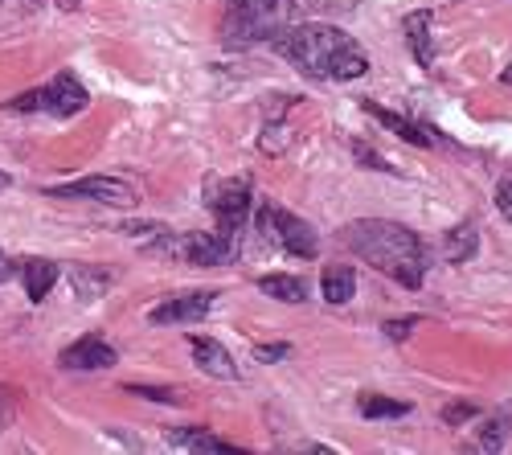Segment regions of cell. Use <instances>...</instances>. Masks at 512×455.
<instances>
[{
	"mask_svg": "<svg viewBox=\"0 0 512 455\" xmlns=\"http://www.w3.org/2000/svg\"><path fill=\"white\" fill-rule=\"evenodd\" d=\"M340 242H345L357 259H365L373 271L398 279L402 287H418L426 275V246L402 222L361 218V222H349L340 230Z\"/></svg>",
	"mask_w": 512,
	"mask_h": 455,
	"instance_id": "cell-1",
	"label": "cell"
},
{
	"mask_svg": "<svg viewBox=\"0 0 512 455\" xmlns=\"http://www.w3.org/2000/svg\"><path fill=\"white\" fill-rule=\"evenodd\" d=\"M295 25V0H230L226 41L230 46H263L279 41Z\"/></svg>",
	"mask_w": 512,
	"mask_h": 455,
	"instance_id": "cell-2",
	"label": "cell"
},
{
	"mask_svg": "<svg viewBox=\"0 0 512 455\" xmlns=\"http://www.w3.org/2000/svg\"><path fill=\"white\" fill-rule=\"evenodd\" d=\"M349 33H340V29H332V25H291L275 46L283 50V58L291 62V66H300L308 78H328L332 74V62H336V54L349 46Z\"/></svg>",
	"mask_w": 512,
	"mask_h": 455,
	"instance_id": "cell-3",
	"label": "cell"
},
{
	"mask_svg": "<svg viewBox=\"0 0 512 455\" xmlns=\"http://www.w3.org/2000/svg\"><path fill=\"white\" fill-rule=\"evenodd\" d=\"M87 107H91V91L82 87L78 74H70V70L54 74L46 87L9 99V111H46L54 119H74L78 111H87Z\"/></svg>",
	"mask_w": 512,
	"mask_h": 455,
	"instance_id": "cell-4",
	"label": "cell"
},
{
	"mask_svg": "<svg viewBox=\"0 0 512 455\" xmlns=\"http://www.w3.org/2000/svg\"><path fill=\"white\" fill-rule=\"evenodd\" d=\"M250 177H230V181H209V197L205 205L218 218V234L226 238H242V226H246V214H250Z\"/></svg>",
	"mask_w": 512,
	"mask_h": 455,
	"instance_id": "cell-5",
	"label": "cell"
},
{
	"mask_svg": "<svg viewBox=\"0 0 512 455\" xmlns=\"http://www.w3.org/2000/svg\"><path fill=\"white\" fill-rule=\"evenodd\" d=\"M46 197H62V201H99V205H136L140 201V189L123 177H103V173H91V177H78V181H66V185H54L46 189Z\"/></svg>",
	"mask_w": 512,
	"mask_h": 455,
	"instance_id": "cell-6",
	"label": "cell"
},
{
	"mask_svg": "<svg viewBox=\"0 0 512 455\" xmlns=\"http://www.w3.org/2000/svg\"><path fill=\"white\" fill-rule=\"evenodd\" d=\"M271 230H275V238H279V246L287 255H295V259H316L320 255V238L304 218H295L287 210H271Z\"/></svg>",
	"mask_w": 512,
	"mask_h": 455,
	"instance_id": "cell-7",
	"label": "cell"
},
{
	"mask_svg": "<svg viewBox=\"0 0 512 455\" xmlns=\"http://www.w3.org/2000/svg\"><path fill=\"white\" fill-rule=\"evenodd\" d=\"M119 361V353L103 341V337H82V341H74V345H66L62 349V357H58V365L62 369H74V374H91V369H111Z\"/></svg>",
	"mask_w": 512,
	"mask_h": 455,
	"instance_id": "cell-8",
	"label": "cell"
},
{
	"mask_svg": "<svg viewBox=\"0 0 512 455\" xmlns=\"http://www.w3.org/2000/svg\"><path fill=\"white\" fill-rule=\"evenodd\" d=\"M189 353H193L197 369H201V374H209V378H218V382H238L242 378V369L234 365V357H230V349L222 341H213V337H189Z\"/></svg>",
	"mask_w": 512,
	"mask_h": 455,
	"instance_id": "cell-9",
	"label": "cell"
},
{
	"mask_svg": "<svg viewBox=\"0 0 512 455\" xmlns=\"http://www.w3.org/2000/svg\"><path fill=\"white\" fill-rule=\"evenodd\" d=\"M209 308H213V292H181V296H173V300L156 304V308L148 312V320H152V324H193V320H201Z\"/></svg>",
	"mask_w": 512,
	"mask_h": 455,
	"instance_id": "cell-10",
	"label": "cell"
},
{
	"mask_svg": "<svg viewBox=\"0 0 512 455\" xmlns=\"http://www.w3.org/2000/svg\"><path fill=\"white\" fill-rule=\"evenodd\" d=\"M377 123H386V128L394 132V136H402L406 144H414V148H435L439 144V136H435V128H426V123H410L406 115H394V111H386V107H377V103H361Z\"/></svg>",
	"mask_w": 512,
	"mask_h": 455,
	"instance_id": "cell-11",
	"label": "cell"
},
{
	"mask_svg": "<svg viewBox=\"0 0 512 455\" xmlns=\"http://www.w3.org/2000/svg\"><path fill=\"white\" fill-rule=\"evenodd\" d=\"M17 271H21V283H25V296H29L33 304L46 300V296L54 292L58 275H62V267H58L54 259H21Z\"/></svg>",
	"mask_w": 512,
	"mask_h": 455,
	"instance_id": "cell-12",
	"label": "cell"
},
{
	"mask_svg": "<svg viewBox=\"0 0 512 455\" xmlns=\"http://www.w3.org/2000/svg\"><path fill=\"white\" fill-rule=\"evenodd\" d=\"M402 33H406V46L414 54L418 66H431L435 62V41H431V13L426 9H414L402 17Z\"/></svg>",
	"mask_w": 512,
	"mask_h": 455,
	"instance_id": "cell-13",
	"label": "cell"
},
{
	"mask_svg": "<svg viewBox=\"0 0 512 455\" xmlns=\"http://www.w3.org/2000/svg\"><path fill=\"white\" fill-rule=\"evenodd\" d=\"M476 251H480V230H476V222H463V226H455V230H447V238H443V259L447 263H472L476 259Z\"/></svg>",
	"mask_w": 512,
	"mask_h": 455,
	"instance_id": "cell-14",
	"label": "cell"
},
{
	"mask_svg": "<svg viewBox=\"0 0 512 455\" xmlns=\"http://www.w3.org/2000/svg\"><path fill=\"white\" fill-rule=\"evenodd\" d=\"M259 292L263 296H271V300H279V304H304L308 300V283L304 279H295V275H263L259 279Z\"/></svg>",
	"mask_w": 512,
	"mask_h": 455,
	"instance_id": "cell-15",
	"label": "cell"
},
{
	"mask_svg": "<svg viewBox=\"0 0 512 455\" xmlns=\"http://www.w3.org/2000/svg\"><path fill=\"white\" fill-rule=\"evenodd\" d=\"M320 292L328 304H349L353 292H357V271L353 267H328L320 275Z\"/></svg>",
	"mask_w": 512,
	"mask_h": 455,
	"instance_id": "cell-16",
	"label": "cell"
},
{
	"mask_svg": "<svg viewBox=\"0 0 512 455\" xmlns=\"http://www.w3.org/2000/svg\"><path fill=\"white\" fill-rule=\"evenodd\" d=\"M168 439H173V447H181V451H205V455H226V451H242L238 443H230V439H218V435H209V431H173Z\"/></svg>",
	"mask_w": 512,
	"mask_h": 455,
	"instance_id": "cell-17",
	"label": "cell"
},
{
	"mask_svg": "<svg viewBox=\"0 0 512 455\" xmlns=\"http://www.w3.org/2000/svg\"><path fill=\"white\" fill-rule=\"evenodd\" d=\"M111 271H99V267H87V263H78V267H70V283H74V292L82 296V300H95V296H103L107 287H111Z\"/></svg>",
	"mask_w": 512,
	"mask_h": 455,
	"instance_id": "cell-18",
	"label": "cell"
},
{
	"mask_svg": "<svg viewBox=\"0 0 512 455\" xmlns=\"http://www.w3.org/2000/svg\"><path fill=\"white\" fill-rule=\"evenodd\" d=\"M361 415L365 419H402L410 415V402H398V398H386V394H361Z\"/></svg>",
	"mask_w": 512,
	"mask_h": 455,
	"instance_id": "cell-19",
	"label": "cell"
},
{
	"mask_svg": "<svg viewBox=\"0 0 512 455\" xmlns=\"http://www.w3.org/2000/svg\"><path fill=\"white\" fill-rule=\"evenodd\" d=\"M287 144H291V128H287L283 115H275L267 128H263V136H259V148H263V156H283Z\"/></svg>",
	"mask_w": 512,
	"mask_h": 455,
	"instance_id": "cell-20",
	"label": "cell"
},
{
	"mask_svg": "<svg viewBox=\"0 0 512 455\" xmlns=\"http://www.w3.org/2000/svg\"><path fill=\"white\" fill-rule=\"evenodd\" d=\"M504 439H508V419L504 415H496V419H488L484 423V431H480V451H500L504 447Z\"/></svg>",
	"mask_w": 512,
	"mask_h": 455,
	"instance_id": "cell-21",
	"label": "cell"
},
{
	"mask_svg": "<svg viewBox=\"0 0 512 455\" xmlns=\"http://www.w3.org/2000/svg\"><path fill=\"white\" fill-rule=\"evenodd\" d=\"M17 415H21L17 390H13V386H0V435H5V431L17 423Z\"/></svg>",
	"mask_w": 512,
	"mask_h": 455,
	"instance_id": "cell-22",
	"label": "cell"
},
{
	"mask_svg": "<svg viewBox=\"0 0 512 455\" xmlns=\"http://www.w3.org/2000/svg\"><path fill=\"white\" fill-rule=\"evenodd\" d=\"M308 13H320V17H336V13H353L361 0H300Z\"/></svg>",
	"mask_w": 512,
	"mask_h": 455,
	"instance_id": "cell-23",
	"label": "cell"
},
{
	"mask_svg": "<svg viewBox=\"0 0 512 455\" xmlns=\"http://www.w3.org/2000/svg\"><path fill=\"white\" fill-rule=\"evenodd\" d=\"M414 328H418V316H398V320H386V324H381V333H386V341H406Z\"/></svg>",
	"mask_w": 512,
	"mask_h": 455,
	"instance_id": "cell-24",
	"label": "cell"
},
{
	"mask_svg": "<svg viewBox=\"0 0 512 455\" xmlns=\"http://www.w3.org/2000/svg\"><path fill=\"white\" fill-rule=\"evenodd\" d=\"M123 394H136V398H148V402H181L177 390H164V386H123Z\"/></svg>",
	"mask_w": 512,
	"mask_h": 455,
	"instance_id": "cell-25",
	"label": "cell"
},
{
	"mask_svg": "<svg viewBox=\"0 0 512 455\" xmlns=\"http://www.w3.org/2000/svg\"><path fill=\"white\" fill-rule=\"evenodd\" d=\"M467 419H476V406H472V402H447V406H443V423H447V427H459V423H467Z\"/></svg>",
	"mask_w": 512,
	"mask_h": 455,
	"instance_id": "cell-26",
	"label": "cell"
},
{
	"mask_svg": "<svg viewBox=\"0 0 512 455\" xmlns=\"http://www.w3.org/2000/svg\"><path fill=\"white\" fill-rule=\"evenodd\" d=\"M353 156H357V160H365V169H377V173H390V169H394V164L381 160L365 140H353Z\"/></svg>",
	"mask_w": 512,
	"mask_h": 455,
	"instance_id": "cell-27",
	"label": "cell"
},
{
	"mask_svg": "<svg viewBox=\"0 0 512 455\" xmlns=\"http://www.w3.org/2000/svg\"><path fill=\"white\" fill-rule=\"evenodd\" d=\"M254 357H259L263 365H275V361L291 357V345H287V341H275V345H259V349H254Z\"/></svg>",
	"mask_w": 512,
	"mask_h": 455,
	"instance_id": "cell-28",
	"label": "cell"
},
{
	"mask_svg": "<svg viewBox=\"0 0 512 455\" xmlns=\"http://www.w3.org/2000/svg\"><path fill=\"white\" fill-rule=\"evenodd\" d=\"M496 205H500V214L512 222V177H504V181L496 185Z\"/></svg>",
	"mask_w": 512,
	"mask_h": 455,
	"instance_id": "cell-29",
	"label": "cell"
},
{
	"mask_svg": "<svg viewBox=\"0 0 512 455\" xmlns=\"http://www.w3.org/2000/svg\"><path fill=\"white\" fill-rule=\"evenodd\" d=\"M54 5H58L62 13H78V9H82V0H54Z\"/></svg>",
	"mask_w": 512,
	"mask_h": 455,
	"instance_id": "cell-30",
	"label": "cell"
},
{
	"mask_svg": "<svg viewBox=\"0 0 512 455\" xmlns=\"http://www.w3.org/2000/svg\"><path fill=\"white\" fill-rule=\"evenodd\" d=\"M13 275V267H9V259H5V251H0V279H9Z\"/></svg>",
	"mask_w": 512,
	"mask_h": 455,
	"instance_id": "cell-31",
	"label": "cell"
},
{
	"mask_svg": "<svg viewBox=\"0 0 512 455\" xmlns=\"http://www.w3.org/2000/svg\"><path fill=\"white\" fill-rule=\"evenodd\" d=\"M500 82H508V87H512V62H508V66L500 70Z\"/></svg>",
	"mask_w": 512,
	"mask_h": 455,
	"instance_id": "cell-32",
	"label": "cell"
},
{
	"mask_svg": "<svg viewBox=\"0 0 512 455\" xmlns=\"http://www.w3.org/2000/svg\"><path fill=\"white\" fill-rule=\"evenodd\" d=\"M9 185H13V177H9L5 169H0V189H9Z\"/></svg>",
	"mask_w": 512,
	"mask_h": 455,
	"instance_id": "cell-33",
	"label": "cell"
},
{
	"mask_svg": "<svg viewBox=\"0 0 512 455\" xmlns=\"http://www.w3.org/2000/svg\"><path fill=\"white\" fill-rule=\"evenodd\" d=\"M25 9H41V0H25Z\"/></svg>",
	"mask_w": 512,
	"mask_h": 455,
	"instance_id": "cell-34",
	"label": "cell"
}]
</instances>
